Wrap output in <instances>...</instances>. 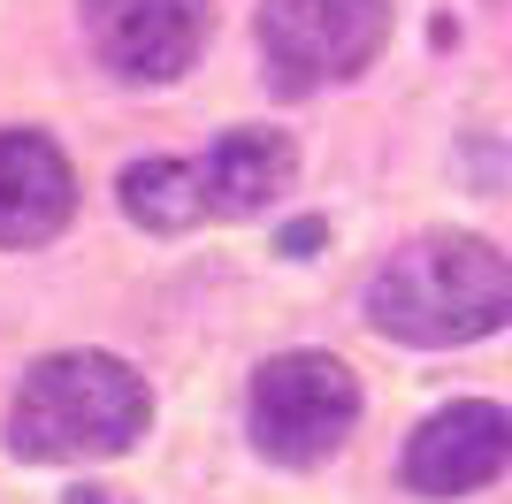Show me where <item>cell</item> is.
I'll return each instance as SVG.
<instances>
[{"instance_id":"cell-1","label":"cell","mask_w":512,"mask_h":504,"mask_svg":"<svg viewBox=\"0 0 512 504\" xmlns=\"http://www.w3.org/2000/svg\"><path fill=\"white\" fill-rule=\"evenodd\" d=\"M360 314L375 336L413 352H451L512 329V260L490 237L467 230H421L367 275Z\"/></svg>"},{"instance_id":"cell-2","label":"cell","mask_w":512,"mask_h":504,"mask_svg":"<svg viewBox=\"0 0 512 504\" xmlns=\"http://www.w3.org/2000/svg\"><path fill=\"white\" fill-rule=\"evenodd\" d=\"M153 420L146 375L115 352H46L8 405V451L31 466L123 459Z\"/></svg>"},{"instance_id":"cell-3","label":"cell","mask_w":512,"mask_h":504,"mask_svg":"<svg viewBox=\"0 0 512 504\" xmlns=\"http://www.w3.org/2000/svg\"><path fill=\"white\" fill-rule=\"evenodd\" d=\"M253 451L276 466H321L337 459L360 428V375L337 352H276L253 367L245 390Z\"/></svg>"},{"instance_id":"cell-4","label":"cell","mask_w":512,"mask_h":504,"mask_svg":"<svg viewBox=\"0 0 512 504\" xmlns=\"http://www.w3.org/2000/svg\"><path fill=\"white\" fill-rule=\"evenodd\" d=\"M260 69L276 92L306 100L352 84L390 46V0H260Z\"/></svg>"},{"instance_id":"cell-5","label":"cell","mask_w":512,"mask_h":504,"mask_svg":"<svg viewBox=\"0 0 512 504\" xmlns=\"http://www.w3.org/2000/svg\"><path fill=\"white\" fill-rule=\"evenodd\" d=\"M85 46L123 84H176L207 54L214 0H77Z\"/></svg>"},{"instance_id":"cell-6","label":"cell","mask_w":512,"mask_h":504,"mask_svg":"<svg viewBox=\"0 0 512 504\" xmlns=\"http://www.w3.org/2000/svg\"><path fill=\"white\" fill-rule=\"evenodd\" d=\"M505 466H512V405H497V398H459V405H436V413L406 436L398 474H406L413 497L451 504V497L490 489Z\"/></svg>"},{"instance_id":"cell-7","label":"cell","mask_w":512,"mask_h":504,"mask_svg":"<svg viewBox=\"0 0 512 504\" xmlns=\"http://www.w3.org/2000/svg\"><path fill=\"white\" fill-rule=\"evenodd\" d=\"M77 214V168L46 130H0V245L39 252Z\"/></svg>"},{"instance_id":"cell-8","label":"cell","mask_w":512,"mask_h":504,"mask_svg":"<svg viewBox=\"0 0 512 504\" xmlns=\"http://www.w3.org/2000/svg\"><path fill=\"white\" fill-rule=\"evenodd\" d=\"M291 176H299V146L268 123H237L199 153V184H207L214 222H253V214H268L283 191H291Z\"/></svg>"},{"instance_id":"cell-9","label":"cell","mask_w":512,"mask_h":504,"mask_svg":"<svg viewBox=\"0 0 512 504\" xmlns=\"http://www.w3.org/2000/svg\"><path fill=\"white\" fill-rule=\"evenodd\" d=\"M123 214L153 237H184L207 222V184H199V161H130L123 184H115Z\"/></svg>"},{"instance_id":"cell-10","label":"cell","mask_w":512,"mask_h":504,"mask_svg":"<svg viewBox=\"0 0 512 504\" xmlns=\"http://www.w3.org/2000/svg\"><path fill=\"white\" fill-rule=\"evenodd\" d=\"M321 245V222H291V230H283V252H314Z\"/></svg>"}]
</instances>
